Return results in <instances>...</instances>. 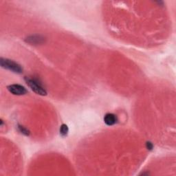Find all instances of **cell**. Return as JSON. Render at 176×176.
Wrapping results in <instances>:
<instances>
[{"label": "cell", "mask_w": 176, "mask_h": 176, "mask_svg": "<svg viewBox=\"0 0 176 176\" xmlns=\"http://www.w3.org/2000/svg\"><path fill=\"white\" fill-rule=\"evenodd\" d=\"M7 89L11 94L14 95H17V96H21V95H25L28 93L27 90L22 85L19 84H13L10 85L7 87Z\"/></svg>", "instance_id": "3"}, {"label": "cell", "mask_w": 176, "mask_h": 176, "mask_svg": "<svg viewBox=\"0 0 176 176\" xmlns=\"http://www.w3.org/2000/svg\"><path fill=\"white\" fill-rule=\"evenodd\" d=\"M0 65L3 68H5L17 74H21L23 72V68L20 64L15 62L14 61L10 60V59L1 58Z\"/></svg>", "instance_id": "2"}, {"label": "cell", "mask_w": 176, "mask_h": 176, "mask_svg": "<svg viewBox=\"0 0 176 176\" xmlns=\"http://www.w3.org/2000/svg\"><path fill=\"white\" fill-rule=\"evenodd\" d=\"M36 36H32L31 37H28V39L27 38V41L30 43V44H37V43H40L41 42V40L43 38H40V37H35Z\"/></svg>", "instance_id": "6"}, {"label": "cell", "mask_w": 176, "mask_h": 176, "mask_svg": "<svg viewBox=\"0 0 176 176\" xmlns=\"http://www.w3.org/2000/svg\"><path fill=\"white\" fill-rule=\"evenodd\" d=\"M25 80L27 85L29 86L33 92L37 94L41 95V96H46L47 94L46 90L43 86L42 84L37 79L31 78L30 77H26Z\"/></svg>", "instance_id": "1"}, {"label": "cell", "mask_w": 176, "mask_h": 176, "mask_svg": "<svg viewBox=\"0 0 176 176\" xmlns=\"http://www.w3.org/2000/svg\"><path fill=\"white\" fill-rule=\"evenodd\" d=\"M146 146H147V149H149V150H151V149L153 148V144H152L151 142H147V144H146Z\"/></svg>", "instance_id": "8"}, {"label": "cell", "mask_w": 176, "mask_h": 176, "mask_svg": "<svg viewBox=\"0 0 176 176\" xmlns=\"http://www.w3.org/2000/svg\"><path fill=\"white\" fill-rule=\"evenodd\" d=\"M118 121L117 116L113 114H107L104 117V122L107 125L112 126Z\"/></svg>", "instance_id": "4"}, {"label": "cell", "mask_w": 176, "mask_h": 176, "mask_svg": "<svg viewBox=\"0 0 176 176\" xmlns=\"http://www.w3.org/2000/svg\"><path fill=\"white\" fill-rule=\"evenodd\" d=\"M18 130L21 134H22L25 135H29L30 132L29 130H28L26 127H23V126L21 125H18Z\"/></svg>", "instance_id": "7"}, {"label": "cell", "mask_w": 176, "mask_h": 176, "mask_svg": "<svg viewBox=\"0 0 176 176\" xmlns=\"http://www.w3.org/2000/svg\"><path fill=\"white\" fill-rule=\"evenodd\" d=\"M69 132L68 127L65 124H63L60 127V134L62 137L67 136Z\"/></svg>", "instance_id": "5"}]
</instances>
